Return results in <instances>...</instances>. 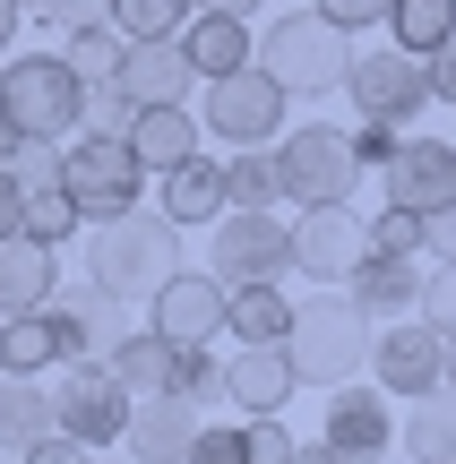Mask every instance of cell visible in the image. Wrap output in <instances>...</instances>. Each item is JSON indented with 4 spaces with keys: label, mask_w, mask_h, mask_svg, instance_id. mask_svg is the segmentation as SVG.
I'll list each match as a JSON object with an SVG mask.
<instances>
[{
    "label": "cell",
    "mask_w": 456,
    "mask_h": 464,
    "mask_svg": "<svg viewBox=\"0 0 456 464\" xmlns=\"http://www.w3.org/2000/svg\"><path fill=\"white\" fill-rule=\"evenodd\" d=\"M172 224L164 207H155V216H138V207H121V216H103L95 224V241H86V276L103 284V293H121V301H138V293H155V284L172 276Z\"/></svg>",
    "instance_id": "1"
},
{
    "label": "cell",
    "mask_w": 456,
    "mask_h": 464,
    "mask_svg": "<svg viewBox=\"0 0 456 464\" xmlns=\"http://www.w3.org/2000/svg\"><path fill=\"white\" fill-rule=\"evenodd\" d=\"M258 69H267L285 95H336L344 69H354V34H344L336 17H319V9H293V17H276V26L258 34Z\"/></svg>",
    "instance_id": "2"
},
{
    "label": "cell",
    "mask_w": 456,
    "mask_h": 464,
    "mask_svg": "<svg viewBox=\"0 0 456 464\" xmlns=\"http://www.w3.org/2000/svg\"><path fill=\"white\" fill-rule=\"evenodd\" d=\"M285 362H293L302 387L362 379V362H371V318H362L354 301H310V310H293V327H285Z\"/></svg>",
    "instance_id": "3"
},
{
    "label": "cell",
    "mask_w": 456,
    "mask_h": 464,
    "mask_svg": "<svg viewBox=\"0 0 456 464\" xmlns=\"http://www.w3.org/2000/svg\"><path fill=\"white\" fill-rule=\"evenodd\" d=\"M207 276L233 284H285L293 276V224H276V207H224L207 224Z\"/></svg>",
    "instance_id": "4"
},
{
    "label": "cell",
    "mask_w": 456,
    "mask_h": 464,
    "mask_svg": "<svg viewBox=\"0 0 456 464\" xmlns=\"http://www.w3.org/2000/svg\"><path fill=\"white\" fill-rule=\"evenodd\" d=\"M0 103H9L17 138H69L78 103H86V78L61 52H17V61H0Z\"/></svg>",
    "instance_id": "5"
},
{
    "label": "cell",
    "mask_w": 456,
    "mask_h": 464,
    "mask_svg": "<svg viewBox=\"0 0 456 464\" xmlns=\"http://www.w3.org/2000/svg\"><path fill=\"white\" fill-rule=\"evenodd\" d=\"M138 181H147V164L130 155V138H121V130H78V138H61V189L78 198L86 224L138 207Z\"/></svg>",
    "instance_id": "6"
},
{
    "label": "cell",
    "mask_w": 456,
    "mask_h": 464,
    "mask_svg": "<svg viewBox=\"0 0 456 464\" xmlns=\"http://www.w3.org/2000/svg\"><path fill=\"white\" fill-rule=\"evenodd\" d=\"M276 164H285V198H293V207L354 198V181H362V164H354V130H327V121H302V130H285Z\"/></svg>",
    "instance_id": "7"
},
{
    "label": "cell",
    "mask_w": 456,
    "mask_h": 464,
    "mask_svg": "<svg viewBox=\"0 0 456 464\" xmlns=\"http://www.w3.org/2000/svg\"><path fill=\"white\" fill-rule=\"evenodd\" d=\"M344 95H354L362 121H396V130H405V121L431 103V69H422V52L379 44V52H354V69H344Z\"/></svg>",
    "instance_id": "8"
},
{
    "label": "cell",
    "mask_w": 456,
    "mask_h": 464,
    "mask_svg": "<svg viewBox=\"0 0 456 464\" xmlns=\"http://www.w3.org/2000/svg\"><path fill=\"white\" fill-rule=\"evenodd\" d=\"M276 121H285V86L258 61L207 78V130H216L224 147H276Z\"/></svg>",
    "instance_id": "9"
},
{
    "label": "cell",
    "mask_w": 456,
    "mask_h": 464,
    "mask_svg": "<svg viewBox=\"0 0 456 464\" xmlns=\"http://www.w3.org/2000/svg\"><path fill=\"white\" fill-rule=\"evenodd\" d=\"M69 387H52V413H61V430L78 439V448H112L121 430H130V387L112 379V362H61Z\"/></svg>",
    "instance_id": "10"
},
{
    "label": "cell",
    "mask_w": 456,
    "mask_h": 464,
    "mask_svg": "<svg viewBox=\"0 0 456 464\" xmlns=\"http://www.w3.org/2000/svg\"><path fill=\"white\" fill-rule=\"evenodd\" d=\"M362 249H371V224H362L344 198H319V207H302V224H293V266H302V276H319V284H344V276L362 266Z\"/></svg>",
    "instance_id": "11"
},
{
    "label": "cell",
    "mask_w": 456,
    "mask_h": 464,
    "mask_svg": "<svg viewBox=\"0 0 456 464\" xmlns=\"http://www.w3.org/2000/svg\"><path fill=\"white\" fill-rule=\"evenodd\" d=\"M224 301L233 293H224L207 266H172V276L147 293V327H164L172 344H216L224 335Z\"/></svg>",
    "instance_id": "12"
},
{
    "label": "cell",
    "mask_w": 456,
    "mask_h": 464,
    "mask_svg": "<svg viewBox=\"0 0 456 464\" xmlns=\"http://www.w3.org/2000/svg\"><path fill=\"white\" fill-rule=\"evenodd\" d=\"M362 370H371L388 396H422V387L448 379V344L422 327V318H388V327L371 335V362H362Z\"/></svg>",
    "instance_id": "13"
},
{
    "label": "cell",
    "mask_w": 456,
    "mask_h": 464,
    "mask_svg": "<svg viewBox=\"0 0 456 464\" xmlns=\"http://www.w3.org/2000/svg\"><path fill=\"white\" fill-rule=\"evenodd\" d=\"M379 181H388L396 207H413V216H431V207H456V138H396V155L379 164Z\"/></svg>",
    "instance_id": "14"
},
{
    "label": "cell",
    "mask_w": 456,
    "mask_h": 464,
    "mask_svg": "<svg viewBox=\"0 0 456 464\" xmlns=\"http://www.w3.org/2000/svg\"><path fill=\"white\" fill-rule=\"evenodd\" d=\"M112 86H121L130 103H189V86H199V61L181 52V34H130V44H121Z\"/></svg>",
    "instance_id": "15"
},
{
    "label": "cell",
    "mask_w": 456,
    "mask_h": 464,
    "mask_svg": "<svg viewBox=\"0 0 456 464\" xmlns=\"http://www.w3.org/2000/svg\"><path fill=\"white\" fill-rule=\"evenodd\" d=\"M52 310H61V344H69L61 362H103V353H112L121 335L138 327V318H130V301H121V293H103L95 276H86V284H69V301L52 293Z\"/></svg>",
    "instance_id": "16"
},
{
    "label": "cell",
    "mask_w": 456,
    "mask_h": 464,
    "mask_svg": "<svg viewBox=\"0 0 456 464\" xmlns=\"http://www.w3.org/2000/svg\"><path fill=\"white\" fill-rule=\"evenodd\" d=\"M327 456H388L396 448V404H388V387H327V439H319Z\"/></svg>",
    "instance_id": "17"
},
{
    "label": "cell",
    "mask_w": 456,
    "mask_h": 464,
    "mask_svg": "<svg viewBox=\"0 0 456 464\" xmlns=\"http://www.w3.org/2000/svg\"><path fill=\"white\" fill-rule=\"evenodd\" d=\"M336 293L354 301L362 318H379V327H388V318H413V301H422V266L396 258V249H362V266L336 284Z\"/></svg>",
    "instance_id": "18"
},
{
    "label": "cell",
    "mask_w": 456,
    "mask_h": 464,
    "mask_svg": "<svg viewBox=\"0 0 456 464\" xmlns=\"http://www.w3.org/2000/svg\"><path fill=\"white\" fill-rule=\"evenodd\" d=\"M52 293H61V249L34 241L26 224L0 232V318H9V310H34V301H52Z\"/></svg>",
    "instance_id": "19"
},
{
    "label": "cell",
    "mask_w": 456,
    "mask_h": 464,
    "mask_svg": "<svg viewBox=\"0 0 456 464\" xmlns=\"http://www.w3.org/2000/svg\"><path fill=\"white\" fill-rule=\"evenodd\" d=\"M293 362H285V335H276V344H241L233 362H224V396L241 404V413H285L293 404Z\"/></svg>",
    "instance_id": "20"
},
{
    "label": "cell",
    "mask_w": 456,
    "mask_h": 464,
    "mask_svg": "<svg viewBox=\"0 0 456 464\" xmlns=\"http://www.w3.org/2000/svg\"><path fill=\"white\" fill-rule=\"evenodd\" d=\"M121 138H130V155L147 164V181H155V172H172V164L199 155V112H189V103H138Z\"/></svg>",
    "instance_id": "21"
},
{
    "label": "cell",
    "mask_w": 456,
    "mask_h": 464,
    "mask_svg": "<svg viewBox=\"0 0 456 464\" xmlns=\"http://www.w3.org/2000/svg\"><path fill=\"white\" fill-rule=\"evenodd\" d=\"M172 34H181V52L199 61V78H224V69L258 61V34H250V17H233V9H189Z\"/></svg>",
    "instance_id": "22"
},
{
    "label": "cell",
    "mask_w": 456,
    "mask_h": 464,
    "mask_svg": "<svg viewBox=\"0 0 456 464\" xmlns=\"http://www.w3.org/2000/svg\"><path fill=\"white\" fill-rule=\"evenodd\" d=\"M121 439H130L138 456H189V448H199V404L172 396V387H155V396L130 404V430H121Z\"/></svg>",
    "instance_id": "23"
},
{
    "label": "cell",
    "mask_w": 456,
    "mask_h": 464,
    "mask_svg": "<svg viewBox=\"0 0 456 464\" xmlns=\"http://www.w3.org/2000/svg\"><path fill=\"white\" fill-rule=\"evenodd\" d=\"M61 310L52 301H34V310H9L0 318V370H17V379H44V370H61Z\"/></svg>",
    "instance_id": "24"
},
{
    "label": "cell",
    "mask_w": 456,
    "mask_h": 464,
    "mask_svg": "<svg viewBox=\"0 0 456 464\" xmlns=\"http://www.w3.org/2000/svg\"><path fill=\"white\" fill-rule=\"evenodd\" d=\"M155 207H164L172 224H216L224 216V164H207V155H189V164H172V172H155Z\"/></svg>",
    "instance_id": "25"
},
{
    "label": "cell",
    "mask_w": 456,
    "mask_h": 464,
    "mask_svg": "<svg viewBox=\"0 0 456 464\" xmlns=\"http://www.w3.org/2000/svg\"><path fill=\"white\" fill-rule=\"evenodd\" d=\"M52 421H61V413H52V387H34V379H17V370H0V456H26Z\"/></svg>",
    "instance_id": "26"
},
{
    "label": "cell",
    "mask_w": 456,
    "mask_h": 464,
    "mask_svg": "<svg viewBox=\"0 0 456 464\" xmlns=\"http://www.w3.org/2000/svg\"><path fill=\"white\" fill-rule=\"evenodd\" d=\"M396 448L413 456H456V387H422V396H405V421H396Z\"/></svg>",
    "instance_id": "27"
},
{
    "label": "cell",
    "mask_w": 456,
    "mask_h": 464,
    "mask_svg": "<svg viewBox=\"0 0 456 464\" xmlns=\"http://www.w3.org/2000/svg\"><path fill=\"white\" fill-rule=\"evenodd\" d=\"M103 362H112V379L130 387V396H155V387H172V335L164 327H130Z\"/></svg>",
    "instance_id": "28"
},
{
    "label": "cell",
    "mask_w": 456,
    "mask_h": 464,
    "mask_svg": "<svg viewBox=\"0 0 456 464\" xmlns=\"http://www.w3.org/2000/svg\"><path fill=\"white\" fill-rule=\"evenodd\" d=\"M224 327H233L241 344H276V335L293 327V301L276 293V284H233V301H224Z\"/></svg>",
    "instance_id": "29"
},
{
    "label": "cell",
    "mask_w": 456,
    "mask_h": 464,
    "mask_svg": "<svg viewBox=\"0 0 456 464\" xmlns=\"http://www.w3.org/2000/svg\"><path fill=\"white\" fill-rule=\"evenodd\" d=\"M285 198V164H276V147H241L233 164H224V207H276Z\"/></svg>",
    "instance_id": "30"
},
{
    "label": "cell",
    "mask_w": 456,
    "mask_h": 464,
    "mask_svg": "<svg viewBox=\"0 0 456 464\" xmlns=\"http://www.w3.org/2000/svg\"><path fill=\"white\" fill-rule=\"evenodd\" d=\"M121 44H130V34H121L112 17H86V26H69V52H61V61L95 86V78H112V69H121Z\"/></svg>",
    "instance_id": "31"
},
{
    "label": "cell",
    "mask_w": 456,
    "mask_h": 464,
    "mask_svg": "<svg viewBox=\"0 0 456 464\" xmlns=\"http://www.w3.org/2000/svg\"><path fill=\"white\" fill-rule=\"evenodd\" d=\"M388 26H396L405 52H431V44L456 34V0H388Z\"/></svg>",
    "instance_id": "32"
},
{
    "label": "cell",
    "mask_w": 456,
    "mask_h": 464,
    "mask_svg": "<svg viewBox=\"0 0 456 464\" xmlns=\"http://www.w3.org/2000/svg\"><path fill=\"white\" fill-rule=\"evenodd\" d=\"M78 224H86V216H78V198H69L61 181H52V189H26V232H34V241L69 249V232H78Z\"/></svg>",
    "instance_id": "33"
},
{
    "label": "cell",
    "mask_w": 456,
    "mask_h": 464,
    "mask_svg": "<svg viewBox=\"0 0 456 464\" xmlns=\"http://www.w3.org/2000/svg\"><path fill=\"white\" fill-rule=\"evenodd\" d=\"M413 318H422L440 344H456V258H440V266L422 276V301H413Z\"/></svg>",
    "instance_id": "34"
},
{
    "label": "cell",
    "mask_w": 456,
    "mask_h": 464,
    "mask_svg": "<svg viewBox=\"0 0 456 464\" xmlns=\"http://www.w3.org/2000/svg\"><path fill=\"white\" fill-rule=\"evenodd\" d=\"M172 396H189V404L224 396V362L207 344H172Z\"/></svg>",
    "instance_id": "35"
},
{
    "label": "cell",
    "mask_w": 456,
    "mask_h": 464,
    "mask_svg": "<svg viewBox=\"0 0 456 464\" xmlns=\"http://www.w3.org/2000/svg\"><path fill=\"white\" fill-rule=\"evenodd\" d=\"M9 181L17 189H52L61 181V138H17L9 147Z\"/></svg>",
    "instance_id": "36"
},
{
    "label": "cell",
    "mask_w": 456,
    "mask_h": 464,
    "mask_svg": "<svg viewBox=\"0 0 456 464\" xmlns=\"http://www.w3.org/2000/svg\"><path fill=\"white\" fill-rule=\"evenodd\" d=\"M199 0H112V26L121 34H172Z\"/></svg>",
    "instance_id": "37"
},
{
    "label": "cell",
    "mask_w": 456,
    "mask_h": 464,
    "mask_svg": "<svg viewBox=\"0 0 456 464\" xmlns=\"http://www.w3.org/2000/svg\"><path fill=\"white\" fill-rule=\"evenodd\" d=\"M130 112H138V103L121 95L112 78H95V86H86V103H78V130H130Z\"/></svg>",
    "instance_id": "38"
},
{
    "label": "cell",
    "mask_w": 456,
    "mask_h": 464,
    "mask_svg": "<svg viewBox=\"0 0 456 464\" xmlns=\"http://www.w3.org/2000/svg\"><path fill=\"white\" fill-rule=\"evenodd\" d=\"M241 448H250L258 464H285V456H302V439L285 430V413H250V430H241Z\"/></svg>",
    "instance_id": "39"
},
{
    "label": "cell",
    "mask_w": 456,
    "mask_h": 464,
    "mask_svg": "<svg viewBox=\"0 0 456 464\" xmlns=\"http://www.w3.org/2000/svg\"><path fill=\"white\" fill-rule=\"evenodd\" d=\"M371 249H396V258H413V249H422V216H413V207H396V198H388V216L371 224Z\"/></svg>",
    "instance_id": "40"
},
{
    "label": "cell",
    "mask_w": 456,
    "mask_h": 464,
    "mask_svg": "<svg viewBox=\"0 0 456 464\" xmlns=\"http://www.w3.org/2000/svg\"><path fill=\"white\" fill-rule=\"evenodd\" d=\"M396 138H405L396 121H362V130H354V164H362V172H379V164L396 155Z\"/></svg>",
    "instance_id": "41"
},
{
    "label": "cell",
    "mask_w": 456,
    "mask_h": 464,
    "mask_svg": "<svg viewBox=\"0 0 456 464\" xmlns=\"http://www.w3.org/2000/svg\"><path fill=\"white\" fill-rule=\"evenodd\" d=\"M422 69H431V103H448V112H456V34L422 52Z\"/></svg>",
    "instance_id": "42"
},
{
    "label": "cell",
    "mask_w": 456,
    "mask_h": 464,
    "mask_svg": "<svg viewBox=\"0 0 456 464\" xmlns=\"http://www.w3.org/2000/svg\"><path fill=\"white\" fill-rule=\"evenodd\" d=\"M319 17H336L344 34H362V26H379V17H388V0H319Z\"/></svg>",
    "instance_id": "43"
},
{
    "label": "cell",
    "mask_w": 456,
    "mask_h": 464,
    "mask_svg": "<svg viewBox=\"0 0 456 464\" xmlns=\"http://www.w3.org/2000/svg\"><path fill=\"white\" fill-rule=\"evenodd\" d=\"M422 249H431V266L456 258V207H431V216H422Z\"/></svg>",
    "instance_id": "44"
},
{
    "label": "cell",
    "mask_w": 456,
    "mask_h": 464,
    "mask_svg": "<svg viewBox=\"0 0 456 464\" xmlns=\"http://www.w3.org/2000/svg\"><path fill=\"white\" fill-rule=\"evenodd\" d=\"M189 456H207V464H241L250 448H241V430H207V421H199V448H189Z\"/></svg>",
    "instance_id": "45"
},
{
    "label": "cell",
    "mask_w": 456,
    "mask_h": 464,
    "mask_svg": "<svg viewBox=\"0 0 456 464\" xmlns=\"http://www.w3.org/2000/svg\"><path fill=\"white\" fill-rule=\"evenodd\" d=\"M34 17H52V26H86V17H112V0H44Z\"/></svg>",
    "instance_id": "46"
},
{
    "label": "cell",
    "mask_w": 456,
    "mask_h": 464,
    "mask_svg": "<svg viewBox=\"0 0 456 464\" xmlns=\"http://www.w3.org/2000/svg\"><path fill=\"white\" fill-rule=\"evenodd\" d=\"M17 224H26V189H17L9 164H0V232H17Z\"/></svg>",
    "instance_id": "47"
},
{
    "label": "cell",
    "mask_w": 456,
    "mask_h": 464,
    "mask_svg": "<svg viewBox=\"0 0 456 464\" xmlns=\"http://www.w3.org/2000/svg\"><path fill=\"white\" fill-rule=\"evenodd\" d=\"M17 26H26V9H17V0H0V44H17Z\"/></svg>",
    "instance_id": "48"
},
{
    "label": "cell",
    "mask_w": 456,
    "mask_h": 464,
    "mask_svg": "<svg viewBox=\"0 0 456 464\" xmlns=\"http://www.w3.org/2000/svg\"><path fill=\"white\" fill-rule=\"evenodd\" d=\"M199 9H233V17H258L267 0H199Z\"/></svg>",
    "instance_id": "49"
},
{
    "label": "cell",
    "mask_w": 456,
    "mask_h": 464,
    "mask_svg": "<svg viewBox=\"0 0 456 464\" xmlns=\"http://www.w3.org/2000/svg\"><path fill=\"white\" fill-rule=\"evenodd\" d=\"M9 147H17V121H9V103H0V164H9Z\"/></svg>",
    "instance_id": "50"
},
{
    "label": "cell",
    "mask_w": 456,
    "mask_h": 464,
    "mask_svg": "<svg viewBox=\"0 0 456 464\" xmlns=\"http://www.w3.org/2000/svg\"><path fill=\"white\" fill-rule=\"evenodd\" d=\"M448 387H456V344H448Z\"/></svg>",
    "instance_id": "51"
}]
</instances>
